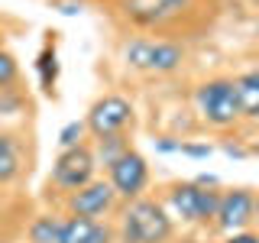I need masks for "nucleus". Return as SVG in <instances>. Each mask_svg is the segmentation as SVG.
Here are the masks:
<instances>
[{"instance_id":"nucleus-1","label":"nucleus","mask_w":259,"mask_h":243,"mask_svg":"<svg viewBox=\"0 0 259 243\" xmlns=\"http://www.w3.org/2000/svg\"><path fill=\"white\" fill-rule=\"evenodd\" d=\"M120 237H123V243H165L172 237V217L156 201L136 198L123 211Z\"/></svg>"},{"instance_id":"nucleus-2","label":"nucleus","mask_w":259,"mask_h":243,"mask_svg":"<svg viewBox=\"0 0 259 243\" xmlns=\"http://www.w3.org/2000/svg\"><path fill=\"white\" fill-rule=\"evenodd\" d=\"M123 59L130 68L149 71V75H168V71L182 68L185 49L168 39H130L123 46Z\"/></svg>"},{"instance_id":"nucleus-3","label":"nucleus","mask_w":259,"mask_h":243,"mask_svg":"<svg viewBox=\"0 0 259 243\" xmlns=\"http://www.w3.org/2000/svg\"><path fill=\"white\" fill-rule=\"evenodd\" d=\"M194 104L198 113L204 117V124L227 130L240 120V104H237V91H233V78H210L194 91Z\"/></svg>"},{"instance_id":"nucleus-4","label":"nucleus","mask_w":259,"mask_h":243,"mask_svg":"<svg viewBox=\"0 0 259 243\" xmlns=\"http://www.w3.org/2000/svg\"><path fill=\"white\" fill-rule=\"evenodd\" d=\"M168 201H172V211L182 217V221L201 224V221H210V217L217 214L221 191H210V188H204V185H198V182H182V185L172 188Z\"/></svg>"},{"instance_id":"nucleus-5","label":"nucleus","mask_w":259,"mask_h":243,"mask_svg":"<svg viewBox=\"0 0 259 243\" xmlns=\"http://www.w3.org/2000/svg\"><path fill=\"white\" fill-rule=\"evenodd\" d=\"M94 169H97V159L84 143L75 146V149H62L52 166V185L62 191H78L88 182H94Z\"/></svg>"},{"instance_id":"nucleus-6","label":"nucleus","mask_w":259,"mask_h":243,"mask_svg":"<svg viewBox=\"0 0 259 243\" xmlns=\"http://www.w3.org/2000/svg\"><path fill=\"white\" fill-rule=\"evenodd\" d=\"M107 182L110 188L126 201H136L149 185V162H146L136 149H126L107 166Z\"/></svg>"},{"instance_id":"nucleus-7","label":"nucleus","mask_w":259,"mask_h":243,"mask_svg":"<svg viewBox=\"0 0 259 243\" xmlns=\"http://www.w3.org/2000/svg\"><path fill=\"white\" fill-rule=\"evenodd\" d=\"M130 124H133V104L120 94H107V97H101V101H94L91 110H88V117H84V127L94 133V140H101V136H117V133H123Z\"/></svg>"},{"instance_id":"nucleus-8","label":"nucleus","mask_w":259,"mask_h":243,"mask_svg":"<svg viewBox=\"0 0 259 243\" xmlns=\"http://www.w3.org/2000/svg\"><path fill=\"white\" fill-rule=\"evenodd\" d=\"M191 0H120V10L133 26H162V23L175 20L178 13H185Z\"/></svg>"},{"instance_id":"nucleus-9","label":"nucleus","mask_w":259,"mask_h":243,"mask_svg":"<svg viewBox=\"0 0 259 243\" xmlns=\"http://www.w3.org/2000/svg\"><path fill=\"white\" fill-rule=\"evenodd\" d=\"M256 217V198H253V191H246V188H233V191H224L221 194V205H217V214H214V221L221 230L227 233H240V230H246V224Z\"/></svg>"},{"instance_id":"nucleus-10","label":"nucleus","mask_w":259,"mask_h":243,"mask_svg":"<svg viewBox=\"0 0 259 243\" xmlns=\"http://www.w3.org/2000/svg\"><path fill=\"white\" fill-rule=\"evenodd\" d=\"M113 201H117V191L110 188V182H88L84 188L68 194V214L88 217V221H101L113 208Z\"/></svg>"},{"instance_id":"nucleus-11","label":"nucleus","mask_w":259,"mask_h":243,"mask_svg":"<svg viewBox=\"0 0 259 243\" xmlns=\"http://www.w3.org/2000/svg\"><path fill=\"white\" fill-rule=\"evenodd\" d=\"M59 243H110V230L101 221H88V217H65Z\"/></svg>"},{"instance_id":"nucleus-12","label":"nucleus","mask_w":259,"mask_h":243,"mask_svg":"<svg viewBox=\"0 0 259 243\" xmlns=\"http://www.w3.org/2000/svg\"><path fill=\"white\" fill-rule=\"evenodd\" d=\"M233 91H237L240 117L259 120V68L256 71H243V75L233 78Z\"/></svg>"},{"instance_id":"nucleus-13","label":"nucleus","mask_w":259,"mask_h":243,"mask_svg":"<svg viewBox=\"0 0 259 243\" xmlns=\"http://www.w3.org/2000/svg\"><path fill=\"white\" fill-rule=\"evenodd\" d=\"M65 217L59 214H42L29 224V243H59Z\"/></svg>"},{"instance_id":"nucleus-14","label":"nucleus","mask_w":259,"mask_h":243,"mask_svg":"<svg viewBox=\"0 0 259 243\" xmlns=\"http://www.w3.org/2000/svg\"><path fill=\"white\" fill-rule=\"evenodd\" d=\"M16 175H20V149L13 136H0V185L13 182Z\"/></svg>"},{"instance_id":"nucleus-15","label":"nucleus","mask_w":259,"mask_h":243,"mask_svg":"<svg viewBox=\"0 0 259 243\" xmlns=\"http://www.w3.org/2000/svg\"><path fill=\"white\" fill-rule=\"evenodd\" d=\"M130 149L126 140H123V133H117V136H101L97 140V159L104 162V166H110L117 156H123V152Z\"/></svg>"},{"instance_id":"nucleus-16","label":"nucleus","mask_w":259,"mask_h":243,"mask_svg":"<svg viewBox=\"0 0 259 243\" xmlns=\"http://www.w3.org/2000/svg\"><path fill=\"white\" fill-rule=\"evenodd\" d=\"M84 120H71V124H65L59 130V146L62 149H75V146H81V136H84Z\"/></svg>"},{"instance_id":"nucleus-17","label":"nucleus","mask_w":259,"mask_h":243,"mask_svg":"<svg viewBox=\"0 0 259 243\" xmlns=\"http://www.w3.org/2000/svg\"><path fill=\"white\" fill-rule=\"evenodd\" d=\"M16 75H20V65H16V59H13L10 52H4V49H0V88L13 85Z\"/></svg>"},{"instance_id":"nucleus-18","label":"nucleus","mask_w":259,"mask_h":243,"mask_svg":"<svg viewBox=\"0 0 259 243\" xmlns=\"http://www.w3.org/2000/svg\"><path fill=\"white\" fill-rule=\"evenodd\" d=\"M178 152L194 156V159H207V156H210V146H185V143H182V149H178Z\"/></svg>"},{"instance_id":"nucleus-19","label":"nucleus","mask_w":259,"mask_h":243,"mask_svg":"<svg viewBox=\"0 0 259 243\" xmlns=\"http://www.w3.org/2000/svg\"><path fill=\"white\" fill-rule=\"evenodd\" d=\"M224 243H259V233H249V230H240V233H230Z\"/></svg>"},{"instance_id":"nucleus-20","label":"nucleus","mask_w":259,"mask_h":243,"mask_svg":"<svg viewBox=\"0 0 259 243\" xmlns=\"http://www.w3.org/2000/svg\"><path fill=\"white\" fill-rule=\"evenodd\" d=\"M256 214H259V198H256Z\"/></svg>"}]
</instances>
